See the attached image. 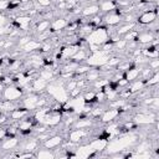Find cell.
Instances as JSON below:
<instances>
[{"mask_svg":"<svg viewBox=\"0 0 159 159\" xmlns=\"http://www.w3.org/2000/svg\"><path fill=\"white\" fill-rule=\"evenodd\" d=\"M158 7H154L152 10H143L139 16H137V22L140 25H150L157 20L158 15Z\"/></svg>","mask_w":159,"mask_h":159,"instance_id":"obj_1","label":"cell"},{"mask_svg":"<svg viewBox=\"0 0 159 159\" xmlns=\"http://www.w3.org/2000/svg\"><path fill=\"white\" fill-rule=\"evenodd\" d=\"M62 142V137L61 135H56V137H52V138H48L47 140H45V147L46 149H53V148H57Z\"/></svg>","mask_w":159,"mask_h":159,"instance_id":"obj_2","label":"cell"},{"mask_svg":"<svg viewBox=\"0 0 159 159\" xmlns=\"http://www.w3.org/2000/svg\"><path fill=\"white\" fill-rule=\"evenodd\" d=\"M98 11H99V6L98 5H89V6L84 7L81 12H82L83 16H88V15L92 16V15H97Z\"/></svg>","mask_w":159,"mask_h":159,"instance_id":"obj_3","label":"cell"},{"mask_svg":"<svg viewBox=\"0 0 159 159\" xmlns=\"http://www.w3.org/2000/svg\"><path fill=\"white\" fill-rule=\"evenodd\" d=\"M37 2L42 6H48L51 4V0H37Z\"/></svg>","mask_w":159,"mask_h":159,"instance_id":"obj_4","label":"cell"}]
</instances>
